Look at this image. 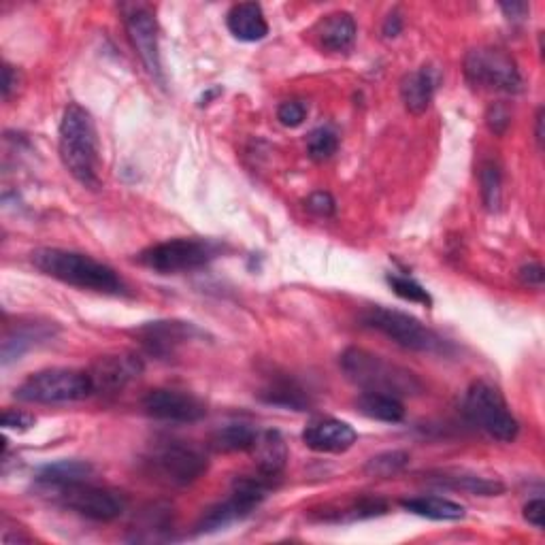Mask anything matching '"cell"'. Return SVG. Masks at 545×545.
<instances>
[{"label":"cell","instance_id":"obj_11","mask_svg":"<svg viewBox=\"0 0 545 545\" xmlns=\"http://www.w3.org/2000/svg\"><path fill=\"white\" fill-rule=\"evenodd\" d=\"M54 497L75 514L84 516L94 522H111L118 520L126 511V497L111 488L94 486L90 482H77L66 486Z\"/></svg>","mask_w":545,"mask_h":545},{"label":"cell","instance_id":"obj_32","mask_svg":"<svg viewBox=\"0 0 545 545\" xmlns=\"http://www.w3.org/2000/svg\"><path fill=\"white\" fill-rule=\"evenodd\" d=\"M480 184L484 205L490 211H497L501 207V171L494 162H484L480 171Z\"/></svg>","mask_w":545,"mask_h":545},{"label":"cell","instance_id":"obj_27","mask_svg":"<svg viewBox=\"0 0 545 545\" xmlns=\"http://www.w3.org/2000/svg\"><path fill=\"white\" fill-rule=\"evenodd\" d=\"M262 401H267L269 405L277 407H286L294 411H305L309 407V396L305 390L292 382V379H273V382L260 392Z\"/></svg>","mask_w":545,"mask_h":545},{"label":"cell","instance_id":"obj_33","mask_svg":"<svg viewBox=\"0 0 545 545\" xmlns=\"http://www.w3.org/2000/svg\"><path fill=\"white\" fill-rule=\"evenodd\" d=\"M307 118V105L301 101H286L277 109V120L286 128H299Z\"/></svg>","mask_w":545,"mask_h":545},{"label":"cell","instance_id":"obj_8","mask_svg":"<svg viewBox=\"0 0 545 545\" xmlns=\"http://www.w3.org/2000/svg\"><path fill=\"white\" fill-rule=\"evenodd\" d=\"M465 77L473 88L518 94L522 90V75L516 60L503 49L477 47L465 58Z\"/></svg>","mask_w":545,"mask_h":545},{"label":"cell","instance_id":"obj_41","mask_svg":"<svg viewBox=\"0 0 545 545\" xmlns=\"http://www.w3.org/2000/svg\"><path fill=\"white\" fill-rule=\"evenodd\" d=\"M501 9L505 11L507 18H522V15L528 11L526 3H501Z\"/></svg>","mask_w":545,"mask_h":545},{"label":"cell","instance_id":"obj_40","mask_svg":"<svg viewBox=\"0 0 545 545\" xmlns=\"http://www.w3.org/2000/svg\"><path fill=\"white\" fill-rule=\"evenodd\" d=\"M401 30H403L401 15L399 13H390L386 18V22H384V37H388V39L399 37Z\"/></svg>","mask_w":545,"mask_h":545},{"label":"cell","instance_id":"obj_36","mask_svg":"<svg viewBox=\"0 0 545 545\" xmlns=\"http://www.w3.org/2000/svg\"><path fill=\"white\" fill-rule=\"evenodd\" d=\"M35 416L26 414L20 409H5L3 411V428L7 431H28V428L35 426Z\"/></svg>","mask_w":545,"mask_h":545},{"label":"cell","instance_id":"obj_39","mask_svg":"<svg viewBox=\"0 0 545 545\" xmlns=\"http://www.w3.org/2000/svg\"><path fill=\"white\" fill-rule=\"evenodd\" d=\"M15 86H18V73L13 71V66L5 64L3 66V98L5 101H9L11 98V92L15 90Z\"/></svg>","mask_w":545,"mask_h":545},{"label":"cell","instance_id":"obj_35","mask_svg":"<svg viewBox=\"0 0 545 545\" xmlns=\"http://www.w3.org/2000/svg\"><path fill=\"white\" fill-rule=\"evenodd\" d=\"M486 124L490 128V132H494V135H503V132L509 128L511 124V113L505 105L501 103H494L490 105L488 113H486Z\"/></svg>","mask_w":545,"mask_h":545},{"label":"cell","instance_id":"obj_6","mask_svg":"<svg viewBox=\"0 0 545 545\" xmlns=\"http://www.w3.org/2000/svg\"><path fill=\"white\" fill-rule=\"evenodd\" d=\"M465 414L488 437L511 443L520 433V424L511 414L503 394L488 382H475L465 396Z\"/></svg>","mask_w":545,"mask_h":545},{"label":"cell","instance_id":"obj_4","mask_svg":"<svg viewBox=\"0 0 545 545\" xmlns=\"http://www.w3.org/2000/svg\"><path fill=\"white\" fill-rule=\"evenodd\" d=\"M94 386L88 371L45 369L32 373L15 388V399L35 405H66L90 399Z\"/></svg>","mask_w":545,"mask_h":545},{"label":"cell","instance_id":"obj_17","mask_svg":"<svg viewBox=\"0 0 545 545\" xmlns=\"http://www.w3.org/2000/svg\"><path fill=\"white\" fill-rule=\"evenodd\" d=\"M58 333V326L54 322H20L9 328L3 339V348H0V358H3V367H9L11 362L20 360L28 350L37 348V345L54 339Z\"/></svg>","mask_w":545,"mask_h":545},{"label":"cell","instance_id":"obj_21","mask_svg":"<svg viewBox=\"0 0 545 545\" xmlns=\"http://www.w3.org/2000/svg\"><path fill=\"white\" fill-rule=\"evenodd\" d=\"M320 45L328 52H350L356 41V22L350 13H330L318 24Z\"/></svg>","mask_w":545,"mask_h":545},{"label":"cell","instance_id":"obj_31","mask_svg":"<svg viewBox=\"0 0 545 545\" xmlns=\"http://www.w3.org/2000/svg\"><path fill=\"white\" fill-rule=\"evenodd\" d=\"M409 462V456L405 452H386L371 458L365 465V473L371 477H392L399 475Z\"/></svg>","mask_w":545,"mask_h":545},{"label":"cell","instance_id":"obj_19","mask_svg":"<svg viewBox=\"0 0 545 545\" xmlns=\"http://www.w3.org/2000/svg\"><path fill=\"white\" fill-rule=\"evenodd\" d=\"M226 26L230 35L245 43L262 41L269 35V24L264 18L262 7L256 3H239L228 11Z\"/></svg>","mask_w":545,"mask_h":545},{"label":"cell","instance_id":"obj_38","mask_svg":"<svg viewBox=\"0 0 545 545\" xmlns=\"http://www.w3.org/2000/svg\"><path fill=\"white\" fill-rule=\"evenodd\" d=\"M520 279L524 286H531V288H541L543 284V269L539 262H528L524 264V267L520 269Z\"/></svg>","mask_w":545,"mask_h":545},{"label":"cell","instance_id":"obj_9","mask_svg":"<svg viewBox=\"0 0 545 545\" xmlns=\"http://www.w3.org/2000/svg\"><path fill=\"white\" fill-rule=\"evenodd\" d=\"M218 256V245L203 239H173L147 247L139 254L143 267L162 275L201 269Z\"/></svg>","mask_w":545,"mask_h":545},{"label":"cell","instance_id":"obj_28","mask_svg":"<svg viewBox=\"0 0 545 545\" xmlns=\"http://www.w3.org/2000/svg\"><path fill=\"white\" fill-rule=\"evenodd\" d=\"M386 511H388L386 501L365 497V499L354 501L352 505L343 507L339 511H324L322 520L324 522H337V524L339 522H360V520H369V518L384 516Z\"/></svg>","mask_w":545,"mask_h":545},{"label":"cell","instance_id":"obj_23","mask_svg":"<svg viewBox=\"0 0 545 545\" xmlns=\"http://www.w3.org/2000/svg\"><path fill=\"white\" fill-rule=\"evenodd\" d=\"M356 407L362 416L371 420L396 424L405 418V407L399 396L382 392H362L356 399Z\"/></svg>","mask_w":545,"mask_h":545},{"label":"cell","instance_id":"obj_10","mask_svg":"<svg viewBox=\"0 0 545 545\" xmlns=\"http://www.w3.org/2000/svg\"><path fill=\"white\" fill-rule=\"evenodd\" d=\"M156 475L173 486L194 484L209 467L207 454L188 441H158L147 458Z\"/></svg>","mask_w":545,"mask_h":545},{"label":"cell","instance_id":"obj_42","mask_svg":"<svg viewBox=\"0 0 545 545\" xmlns=\"http://www.w3.org/2000/svg\"><path fill=\"white\" fill-rule=\"evenodd\" d=\"M535 139L539 143V147L543 145V109L539 107L537 118H535Z\"/></svg>","mask_w":545,"mask_h":545},{"label":"cell","instance_id":"obj_16","mask_svg":"<svg viewBox=\"0 0 545 545\" xmlns=\"http://www.w3.org/2000/svg\"><path fill=\"white\" fill-rule=\"evenodd\" d=\"M358 435L354 428L335 418H320L307 424L303 431V443L309 450L320 454H343L356 443Z\"/></svg>","mask_w":545,"mask_h":545},{"label":"cell","instance_id":"obj_18","mask_svg":"<svg viewBox=\"0 0 545 545\" xmlns=\"http://www.w3.org/2000/svg\"><path fill=\"white\" fill-rule=\"evenodd\" d=\"M250 452L256 458L258 473L269 477V480H277V477L284 473V469L288 465V445L279 431L258 433L254 448Z\"/></svg>","mask_w":545,"mask_h":545},{"label":"cell","instance_id":"obj_2","mask_svg":"<svg viewBox=\"0 0 545 545\" xmlns=\"http://www.w3.org/2000/svg\"><path fill=\"white\" fill-rule=\"evenodd\" d=\"M58 150L64 169L69 171L81 186L98 188V137L92 115L77 103L64 109Z\"/></svg>","mask_w":545,"mask_h":545},{"label":"cell","instance_id":"obj_7","mask_svg":"<svg viewBox=\"0 0 545 545\" xmlns=\"http://www.w3.org/2000/svg\"><path fill=\"white\" fill-rule=\"evenodd\" d=\"M271 486H273V480H269V477H264L260 473L258 477L256 475L237 477L230 497L224 503L211 507L207 511L203 520L198 522L196 533L220 531V528H226L228 524L247 518L264 499H267Z\"/></svg>","mask_w":545,"mask_h":545},{"label":"cell","instance_id":"obj_14","mask_svg":"<svg viewBox=\"0 0 545 545\" xmlns=\"http://www.w3.org/2000/svg\"><path fill=\"white\" fill-rule=\"evenodd\" d=\"M126 30L147 73H150L158 84L164 86L160 47H158V24H156L154 13L150 9L135 7L130 13H126Z\"/></svg>","mask_w":545,"mask_h":545},{"label":"cell","instance_id":"obj_20","mask_svg":"<svg viewBox=\"0 0 545 545\" xmlns=\"http://www.w3.org/2000/svg\"><path fill=\"white\" fill-rule=\"evenodd\" d=\"M437 90V79L431 69H420L414 73H407L401 79V101L405 109L414 115H422L428 111L433 103V96Z\"/></svg>","mask_w":545,"mask_h":545},{"label":"cell","instance_id":"obj_13","mask_svg":"<svg viewBox=\"0 0 545 545\" xmlns=\"http://www.w3.org/2000/svg\"><path fill=\"white\" fill-rule=\"evenodd\" d=\"M135 335L145 352L156 358H171L181 345H186L198 337H205L201 328L179 320L147 322L135 330Z\"/></svg>","mask_w":545,"mask_h":545},{"label":"cell","instance_id":"obj_3","mask_svg":"<svg viewBox=\"0 0 545 545\" xmlns=\"http://www.w3.org/2000/svg\"><path fill=\"white\" fill-rule=\"evenodd\" d=\"M339 365L345 377L362 392H382L401 399V396H416L424 390L416 373L362 348L345 350L341 354Z\"/></svg>","mask_w":545,"mask_h":545},{"label":"cell","instance_id":"obj_24","mask_svg":"<svg viewBox=\"0 0 545 545\" xmlns=\"http://www.w3.org/2000/svg\"><path fill=\"white\" fill-rule=\"evenodd\" d=\"M258 431L250 424L233 422L218 428L211 437V450L220 454H235V452H250L254 448Z\"/></svg>","mask_w":545,"mask_h":545},{"label":"cell","instance_id":"obj_15","mask_svg":"<svg viewBox=\"0 0 545 545\" xmlns=\"http://www.w3.org/2000/svg\"><path fill=\"white\" fill-rule=\"evenodd\" d=\"M88 373L94 394H115L143 373V360L132 352L107 354L98 358Z\"/></svg>","mask_w":545,"mask_h":545},{"label":"cell","instance_id":"obj_37","mask_svg":"<svg viewBox=\"0 0 545 545\" xmlns=\"http://www.w3.org/2000/svg\"><path fill=\"white\" fill-rule=\"evenodd\" d=\"M524 520L528 524H533L539 531H543L545 526V503L543 499H533L528 501V505L524 507Z\"/></svg>","mask_w":545,"mask_h":545},{"label":"cell","instance_id":"obj_30","mask_svg":"<svg viewBox=\"0 0 545 545\" xmlns=\"http://www.w3.org/2000/svg\"><path fill=\"white\" fill-rule=\"evenodd\" d=\"M339 137L333 128H318L313 130L307 139V154L311 160L324 162L337 154Z\"/></svg>","mask_w":545,"mask_h":545},{"label":"cell","instance_id":"obj_5","mask_svg":"<svg viewBox=\"0 0 545 545\" xmlns=\"http://www.w3.org/2000/svg\"><path fill=\"white\" fill-rule=\"evenodd\" d=\"M362 324L367 328L377 330V333L386 335L396 345H401L411 352H443L445 343L443 339L433 333L431 328H426L418 318L409 316L405 311H396L390 307L375 305L369 307L360 316Z\"/></svg>","mask_w":545,"mask_h":545},{"label":"cell","instance_id":"obj_25","mask_svg":"<svg viewBox=\"0 0 545 545\" xmlns=\"http://www.w3.org/2000/svg\"><path fill=\"white\" fill-rule=\"evenodd\" d=\"M403 509L411 511V514L428 518V520H439V522H454L465 518V507L460 503H454L450 499L441 497H416V499H405L401 501Z\"/></svg>","mask_w":545,"mask_h":545},{"label":"cell","instance_id":"obj_34","mask_svg":"<svg viewBox=\"0 0 545 545\" xmlns=\"http://www.w3.org/2000/svg\"><path fill=\"white\" fill-rule=\"evenodd\" d=\"M305 207L313 213V216L318 218H330L335 216V198L330 196L328 192H313L307 201H305Z\"/></svg>","mask_w":545,"mask_h":545},{"label":"cell","instance_id":"obj_29","mask_svg":"<svg viewBox=\"0 0 545 545\" xmlns=\"http://www.w3.org/2000/svg\"><path fill=\"white\" fill-rule=\"evenodd\" d=\"M388 286L394 290L396 296H401L403 301H409V303H418V305H426L431 307L433 305V299L431 294H428L424 290V286H420L416 279H411L407 275H396V273H390L386 277Z\"/></svg>","mask_w":545,"mask_h":545},{"label":"cell","instance_id":"obj_12","mask_svg":"<svg viewBox=\"0 0 545 545\" xmlns=\"http://www.w3.org/2000/svg\"><path fill=\"white\" fill-rule=\"evenodd\" d=\"M143 409L154 420L175 424H194L207 416V407L198 396L173 388L152 390L143 399Z\"/></svg>","mask_w":545,"mask_h":545},{"label":"cell","instance_id":"obj_26","mask_svg":"<svg viewBox=\"0 0 545 545\" xmlns=\"http://www.w3.org/2000/svg\"><path fill=\"white\" fill-rule=\"evenodd\" d=\"M433 482L445 488L475 494V497H499V494L505 492V486L499 480H490V477L473 473H441Z\"/></svg>","mask_w":545,"mask_h":545},{"label":"cell","instance_id":"obj_1","mask_svg":"<svg viewBox=\"0 0 545 545\" xmlns=\"http://www.w3.org/2000/svg\"><path fill=\"white\" fill-rule=\"evenodd\" d=\"M30 260L47 277H54L58 282L75 286L79 290H90L98 294L126 292L120 275L92 256L58 250V247H41V250L32 252Z\"/></svg>","mask_w":545,"mask_h":545},{"label":"cell","instance_id":"obj_22","mask_svg":"<svg viewBox=\"0 0 545 545\" xmlns=\"http://www.w3.org/2000/svg\"><path fill=\"white\" fill-rule=\"evenodd\" d=\"M92 467L79 460H60L37 473V484L49 492H58L77 482H88Z\"/></svg>","mask_w":545,"mask_h":545}]
</instances>
